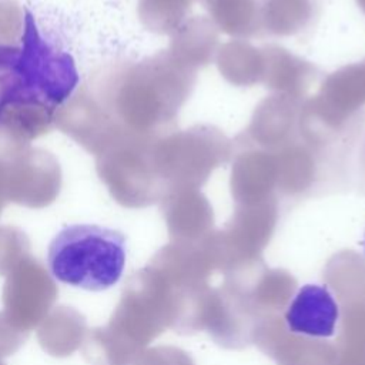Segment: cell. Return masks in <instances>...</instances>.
<instances>
[{
	"mask_svg": "<svg viewBox=\"0 0 365 365\" xmlns=\"http://www.w3.org/2000/svg\"><path fill=\"white\" fill-rule=\"evenodd\" d=\"M77 81L71 57L41 37L27 11L21 46H0V115L29 106L53 111Z\"/></svg>",
	"mask_w": 365,
	"mask_h": 365,
	"instance_id": "obj_1",
	"label": "cell"
},
{
	"mask_svg": "<svg viewBox=\"0 0 365 365\" xmlns=\"http://www.w3.org/2000/svg\"><path fill=\"white\" fill-rule=\"evenodd\" d=\"M125 259V235L96 224L64 227L47 251L50 274L58 282L93 292L114 287L123 277Z\"/></svg>",
	"mask_w": 365,
	"mask_h": 365,
	"instance_id": "obj_2",
	"label": "cell"
},
{
	"mask_svg": "<svg viewBox=\"0 0 365 365\" xmlns=\"http://www.w3.org/2000/svg\"><path fill=\"white\" fill-rule=\"evenodd\" d=\"M339 309L328 287L318 284L302 285L285 312L291 332L312 338H329L335 334Z\"/></svg>",
	"mask_w": 365,
	"mask_h": 365,
	"instance_id": "obj_3",
	"label": "cell"
},
{
	"mask_svg": "<svg viewBox=\"0 0 365 365\" xmlns=\"http://www.w3.org/2000/svg\"><path fill=\"white\" fill-rule=\"evenodd\" d=\"M362 248H364V254H365V232H364V240H362Z\"/></svg>",
	"mask_w": 365,
	"mask_h": 365,
	"instance_id": "obj_4",
	"label": "cell"
}]
</instances>
